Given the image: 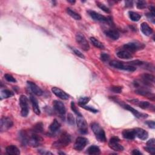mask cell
<instances>
[{"instance_id":"obj_50","label":"cell","mask_w":155,"mask_h":155,"mask_svg":"<svg viewBox=\"0 0 155 155\" xmlns=\"http://www.w3.org/2000/svg\"><path fill=\"white\" fill-rule=\"evenodd\" d=\"M68 2L69 3H72V4H74V3H75V1H68Z\"/></svg>"},{"instance_id":"obj_4","label":"cell","mask_w":155,"mask_h":155,"mask_svg":"<svg viewBox=\"0 0 155 155\" xmlns=\"http://www.w3.org/2000/svg\"><path fill=\"white\" fill-rule=\"evenodd\" d=\"M109 64L110 66H111L112 67H114L115 69L128 71V72H134L136 70V68L133 66L124 64V63L116 61V60H113L110 61Z\"/></svg>"},{"instance_id":"obj_46","label":"cell","mask_w":155,"mask_h":155,"mask_svg":"<svg viewBox=\"0 0 155 155\" xmlns=\"http://www.w3.org/2000/svg\"><path fill=\"white\" fill-rule=\"evenodd\" d=\"M146 124L148 125V126L151 128H153L154 129L155 128V124H154V121H147L146 122Z\"/></svg>"},{"instance_id":"obj_24","label":"cell","mask_w":155,"mask_h":155,"mask_svg":"<svg viewBox=\"0 0 155 155\" xmlns=\"http://www.w3.org/2000/svg\"><path fill=\"white\" fill-rule=\"evenodd\" d=\"M6 153L8 154L18 155L20 154V151L19 148L14 145H11L8 146L6 148Z\"/></svg>"},{"instance_id":"obj_31","label":"cell","mask_w":155,"mask_h":155,"mask_svg":"<svg viewBox=\"0 0 155 155\" xmlns=\"http://www.w3.org/2000/svg\"><path fill=\"white\" fill-rule=\"evenodd\" d=\"M14 95V93L13 92L8 90V89H4L2 90L1 92V98L2 99L5 98H9L12 97Z\"/></svg>"},{"instance_id":"obj_37","label":"cell","mask_w":155,"mask_h":155,"mask_svg":"<svg viewBox=\"0 0 155 155\" xmlns=\"http://www.w3.org/2000/svg\"><path fill=\"white\" fill-rule=\"evenodd\" d=\"M97 6H98L101 9H102L103 11H104L105 12H106V13H107V14H110V10L107 6H105L104 5H103V4L101 3L98 2V3H97Z\"/></svg>"},{"instance_id":"obj_9","label":"cell","mask_w":155,"mask_h":155,"mask_svg":"<svg viewBox=\"0 0 155 155\" xmlns=\"http://www.w3.org/2000/svg\"><path fill=\"white\" fill-rule=\"evenodd\" d=\"M119 139L118 137H111L108 142V145L109 147L113 150L114 151H122L124 150V147L121 145L119 142Z\"/></svg>"},{"instance_id":"obj_2","label":"cell","mask_w":155,"mask_h":155,"mask_svg":"<svg viewBox=\"0 0 155 155\" xmlns=\"http://www.w3.org/2000/svg\"><path fill=\"white\" fill-rule=\"evenodd\" d=\"M70 142V135L67 132H64L60 135L59 139L53 144V147L57 148H61L69 145Z\"/></svg>"},{"instance_id":"obj_6","label":"cell","mask_w":155,"mask_h":155,"mask_svg":"<svg viewBox=\"0 0 155 155\" xmlns=\"http://www.w3.org/2000/svg\"><path fill=\"white\" fill-rule=\"evenodd\" d=\"M76 124H77V127L79 129V131L81 134H86L88 133L87 123L82 115L79 116H77Z\"/></svg>"},{"instance_id":"obj_40","label":"cell","mask_w":155,"mask_h":155,"mask_svg":"<svg viewBox=\"0 0 155 155\" xmlns=\"http://www.w3.org/2000/svg\"><path fill=\"white\" fill-rule=\"evenodd\" d=\"M71 108L72 110V111L77 115V116H79V115H81V113L79 111V110L77 109L76 105H75V104L73 101H72L71 102Z\"/></svg>"},{"instance_id":"obj_20","label":"cell","mask_w":155,"mask_h":155,"mask_svg":"<svg viewBox=\"0 0 155 155\" xmlns=\"http://www.w3.org/2000/svg\"><path fill=\"white\" fill-rule=\"evenodd\" d=\"M134 130L136 137H137L141 140H145L147 139L148 136V134L147 131L140 128H134Z\"/></svg>"},{"instance_id":"obj_12","label":"cell","mask_w":155,"mask_h":155,"mask_svg":"<svg viewBox=\"0 0 155 155\" xmlns=\"http://www.w3.org/2000/svg\"><path fill=\"white\" fill-rule=\"evenodd\" d=\"M87 143L88 139L87 138L84 137H78L75 140L74 148L77 151H81L85 148Z\"/></svg>"},{"instance_id":"obj_14","label":"cell","mask_w":155,"mask_h":155,"mask_svg":"<svg viewBox=\"0 0 155 155\" xmlns=\"http://www.w3.org/2000/svg\"><path fill=\"white\" fill-rule=\"evenodd\" d=\"M53 107L55 108V110H56V111L60 115H64L66 113V107L64 104L60 101H57L55 100L53 101Z\"/></svg>"},{"instance_id":"obj_1","label":"cell","mask_w":155,"mask_h":155,"mask_svg":"<svg viewBox=\"0 0 155 155\" xmlns=\"http://www.w3.org/2000/svg\"><path fill=\"white\" fill-rule=\"evenodd\" d=\"M20 141L24 145H30L32 147H37L42 144L43 139L34 132L32 130L29 131L26 130H21L19 135Z\"/></svg>"},{"instance_id":"obj_25","label":"cell","mask_w":155,"mask_h":155,"mask_svg":"<svg viewBox=\"0 0 155 155\" xmlns=\"http://www.w3.org/2000/svg\"><path fill=\"white\" fill-rule=\"evenodd\" d=\"M142 32L145 36H150L153 34V29L146 23H142L140 26Z\"/></svg>"},{"instance_id":"obj_34","label":"cell","mask_w":155,"mask_h":155,"mask_svg":"<svg viewBox=\"0 0 155 155\" xmlns=\"http://www.w3.org/2000/svg\"><path fill=\"white\" fill-rule=\"evenodd\" d=\"M128 15L131 20L134 22L138 21L141 18V16L139 14L134 12H132V11H130L128 12Z\"/></svg>"},{"instance_id":"obj_36","label":"cell","mask_w":155,"mask_h":155,"mask_svg":"<svg viewBox=\"0 0 155 155\" xmlns=\"http://www.w3.org/2000/svg\"><path fill=\"white\" fill-rule=\"evenodd\" d=\"M110 90L116 93H120L122 91V87L121 86H112L110 88Z\"/></svg>"},{"instance_id":"obj_11","label":"cell","mask_w":155,"mask_h":155,"mask_svg":"<svg viewBox=\"0 0 155 155\" xmlns=\"http://www.w3.org/2000/svg\"><path fill=\"white\" fill-rule=\"evenodd\" d=\"M121 106H122L124 108H125V109H126V110L130 111L131 113H132L133 115L136 118H139V119H144V118H147V116H148V115H147V114L139 113L137 110H135L134 108H133L132 107H131L130 105H128V104H122H122H121Z\"/></svg>"},{"instance_id":"obj_38","label":"cell","mask_w":155,"mask_h":155,"mask_svg":"<svg viewBox=\"0 0 155 155\" xmlns=\"http://www.w3.org/2000/svg\"><path fill=\"white\" fill-rule=\"evenodd\" d=\"M5 79L8 81V82H17V80L15 79V78L11 75L10 74H5Z\"/></svg>"},{"instance_id":"obj_27","label":"cell","mask_w":155,"mask_h":155,"mask_svg":"<svg viewBox=\"0 0 155 155\" xmlns=\"http://www.w3.org/2000/svg\"><path fill=\"white\" fill-rule=\"evenodd\" d=\"M135 93L139 95H142V96H147L149 98H154V96L153 94L151 93V92L146 89H137L136 90H135Z\"/></svg>"},{"instance_id":"obj_15","label":"cell","mask_w":155,"mask_h":155,"mask_svg":"<svg viewBox=\"0 0 155 155\" xmlns=\"http://www.w3.org/2000/svg\"><path fill=\"white\" fill-rule=\"evenodd\" d=\"M52 91L53 92V94H55L57 97H58L59 98L63 99V100H67L69 99L70 96L66 93L64 91H63V90L56 87H53L52 88Z\"/></svg>"},{"instance_id":"obj_47","label":"cell","mask_w":155,"mask_h":155,"mask_svg":"<svg viewBox=\"0 0 155 155\" xmlns=\"http://www.w3.org/2000/svg\"><path fill=\"white\" fill-rule=\"evenodd\" d=\"M38 152H39L40 154H53V153H51V152H50V151H47L43 150H39Z\"/></svg>"},{"instance_id":"obj_30","label":"cell","mask_w":155,"mask_h":155,"mask_svg":"<svg viewBox=\"0 0 155 155\" xmlns=\"http://www.w3.org/2000/svg\"><path fill=\"white\" fill-rule=\"evenodd\" d=\"M87 153L89 154H99L101 153L99 148L96 145H92L87 149Z\"/></svg>"},{"instance_id":"obj_22","label":"cell","mask_w":155,"mask_h":155,"mask_svg":"<svg viewBox=\"0 0 155 155\" xmlns=\"http://www.w3.org/2000/svg\"><path fill=\"white\" fill-rule=\"evenodd\" d=\"M104 34L107 37L113 40H117L119 38V32L115 29H108L104 31Z\"/></svg>"},{"instance_id":"obj_26","label":"cell","mask_w":155,"mask_h":155,"mask_svg":"<svg viewBox=\"0 0 155 155\" xmlns=\"http://www.w3.org/2000/svg\"><path fill=\"white\" fill-rule=\"evenodd\" d=\"M116 55L118 58L123 59V60H128V59H131L132 58V55H131V53L128 52V51H127L125 50H120V51L118 52Z\"/></svg>"},{"instance_id":"obj_18","label":"cell","mask_w":155,"mask_h":155,"mask_svg":"<svg viewBox=\"0 0 155 155\" xmlns=\"http://www.w3.org/2000/svg\"><path fill=\"white\" fill-rule=\"evenodd\" d=\"M130 102L134 105H136L139 106L140 108L142 109H149L151 108V106L152 105L147 101H140L138 99H131L130 101Z\"/></svg>"},{"instance_id":"obj_21","label":"cell","mask_w":155,"mask_h":155,"mask_svg":"<svg viewBox=\"0 0 155 155\" xmlns=\"http://www.w3.org/2000/svg\"><path fill=\"white\" fill-rule=\"evenodd\" d=\"M145 150L151 154H155V140L154 139H151L147 142V145L144 147Z\"/></svg>"},{"instance_id":"obj_42","label":"cell","mask_w":155,"mask_h":155,"mask_svg":"<svg viewBox=\"0 0 155 155\" xmlns=\"http://www.w3.org/2000/svg\"><path fill=\"white\" fill-rule=\"evenodd\" d=\"M100 58L103 62H107L110 60V56L107 53H101Z\"/></svg>"},{"instance_id":"obj_17","label":"cell","mask_w":155,"mask_h":155,"mask_svg":"<svg viewBox=\"0 0 155 155\" xmlns=\"http://www.w3.org/2000/svg\"><path fill=\"white\" fill-rule=\"evenodd\" d=\"M142 79L143 83L145 86H151L154 82V76L151 74L145 73L142 75Z\"/></svg>"},{"instance_id":"obj_43","label":"cell","mask_w":155,"mask_h":155,"mask_svg":"<svg viewBox=\"0 0 155 155\" xmlns=\"http://www.w3.org/2000/svg\"><path fill=\"white\" fill-rule=\"evenodd\" d=\"M67 121H68V122L69 124L70 125H74L75 124V119L73 118V116L69 113L68 114V116H67Z\"/></svg>"},{"instance_id":"obj_7","label":"cell","mask_w":155,"mask_h":155,"mask_svg":"<svg viewBox=\"0 0 155 155\" xmlns=\"http://www.w3.org/2000/svg\"><path fill=\"white\" fill-rule=\"evenodd\" d=\"M76 41L81 48L84 51H88L90 49L89 44L84 36L81 33H77L76 35Z\"/></svg>"},{"instance_id":"obj_32","label":"cell","mask_w":155,"mask_h":155,"mask_svg":"<svg viewBox=\"0 0 155 155\" xmlns=\"http://www.w3.org/2000/svg\"><path fill=\"white\" fill-rule=\"evenodd\" d=\"M90 40L91 43H92V44L95 47H96L98 49H104V44L102 43H101L99 40H98L96 38H95V37H91L90 38Z\"/></svg>"},{"instance_id":"obj_8","label":"cell","mask_w":155,"mask_h":155,"mask_svg":"<svg viewBox=\"0 0 155 155\" xmlns=\"http://www.w3.org/2000/svg\"><path fill=\"white\" fill-rule=\"evenodd\" d=\"M88 14L92 19L97 21H99L102 23H111L112 21L111 20V18H107L93 11H89Z\"/></svg>"},{"instance_id":"obj_23","label":"cell","mask_w":155,"mask_h":155,"mask_svg":"<svg viewBox=\"0 0 155 155\" xmlns=\"http://www.w3.org/2000/svg\"><path fill=\"white\" fill-rule=\"evenodd\" d=\"M122 134L123 137L127 139L133 140L136 137V134L134 129L124 130H123Z\"/></svg>"},{"instance_id":"obj_35","label":"cell","mask_w":155,"mask_h":155,"mask_svg":"<svg viewBox=\"0 0 155 155\" xmlns=\"http://www.w3.org/2000/svg\"><path fill=\"white\" fill-rule=\"evenodd\" d=\"M90 100V98L89 97H86V96H84V97H81L79 99V101H78V104L81 106V107H82V106H84L86 105L89 102V101Z\"/></svg>"},{"instance_id":"obj_41","label":"cell","mask_w":155,"mask_h":155,"mask_svg":"<svg viewBox=\"0 0 155 155\" xmlns=\"http://www.w3.org/2000/svg\"><path fill=\"white\" fill-rule=\"evenodd\" d=\"M72 50L73 51L74 53H75L76 56H78V57H79V58H82V59H84V58H85V56H84L79 50H78V49H75V48H72Z\"/></svg>"},{"instance_id":"obj_33","label":"cell","mask_w":155,"mask_h":155,"mask_svg":"<svg viewBox=\"0 0 155 155\" xmlns=\"http://www.w3.org/2000/svg\"><path fill=\"white\" fill-rule=\"evenodd\" d=\"M43 124L42 122H38L34 125L32 130L37 133H42L43 131Z\"/></svg>"},{"instance_id":"obj_3","label":"cell","mask_w":155,"mask_h":155,"mask_svg":"<svg viewBox=\"0 0 155 155\" xmlns=\"http://www.w3.org/2000/svg\"><path fill=\"white\" fill-rule=\"evenodd\" d=\"M91 128L96 139L99 141L101 142H104L106 141L107 139H106L105 131L98 123H96V122L92 123L91 124Z\"/></svg>"},{"instance_id":"obj_16","label":"cell","mask_w":155,"mask_h":155,"mask_svg":"<svg viewBox=\"0 0 155 155\" xmlns=\"http://www.w3.org/2000/svg\"><path fill=\"white\" fill-rule=\"evenodd\" d=\"M27 85L34 94L37 96H41L43 94V90L35 82L32 81H27Z\"/></svg>"},{"instance_id":"obj_29","label":"cell","mask_w":155,"mask_h":155,"mask_svg":"<svg viewBox=\"0 0 155 155\" xmlns=\"http://www.w3.org/2000/svg\"><path fill=\"white\" fill-rule=\"evenodd\" d=\"M66 11H67V13L68 14V15L69 16H70L72 18H73V19H75V20H81V15L79 14L76 13L73 10L71 9L70 8H67Z\"/></svg>"},{"instance_id":"obj_45","label":"cell","mask_w":155,"mask_h":155,"mask_svg":"<svg viewBox=\"0 0 155 155\" xmlns=\"http://www.w3.org/2000/svg\"><path fill=\"white\" fill-rule=\"evenodd\" d=\"M82 107L84 108H85L86 110H87L91 111V112H93V113H97V112H98V110H96V109H95V108H94L93 107H90V106H86V105H84V106H82Z\"/></svg>"},{"instance_id":"obj_10","label":"cell","mask_w":155,"mask_h":155,"mask_svg":"<svg viewBox=\"0 0 155 155\" xmlns=\"http://www.w3.org/2000/svg\"><path fill=\"white\" fill-rule=\"evenodd\" d=\"M14 125L13 121L8 117H3L1 119V124H0V130L1 132L8 131Z\"/></svg>"},{"instance_id":"obj_13","label":"cell","mask_w":155,"mask_h":155,"mask_svg":"<svg viewBox=\"0 0 155 155\" xmlns=\"http://www.w3.org/2000/svg\"><path fill=\"white\" fill-rule=\"evenodd\" d=\"M141 46H143V45L142 44H140L135 43H129L124 45L123 48L124 49V50L128 51L130 53H134L137 50L144 47H141Z\"/></svg>"},{"instance_id":"obj_48","label":"cell","mask_w":155,"mask_h":155,"mask_svg":"<svg viewBox=\"0 0 155 155\" xmlns=\"http://www.w3.org/2000/svg\"><path fill=\"white\" fill-rule=\"evenodd\" d=\"M132 154L134 155H140L142 154V153L138 150H133L132 151Z\"/></svg>"},{"instance_id":"obj_28","label":"cell","mask_w":155,"mask_h":155,"mask_svg":"<svg viewBox=\"0 0 155 155\" xmlns=\"http://www.w3.org/2000/svg\"><path fill=\"white\" fill-rule=\"evenodd\" d=\"M61 127V124L60 123L55 119L53 121L52 123L50 124L49 128L50 130L52 132V133H55L56 131H57Z\"/></svg>"},{"instance_id":"obj_44","label":"cell","mask_w":155,"mask_h":155,"mask_svg":"<svg viewBox=\"0 0 155 155\" xmlns=\"http://www.w3.org/2000/svg\"><path fill=\"white\" fill-rule=\"evenodd\" d=\"M147 17L149 19L150 21H151L153 23H154V20H155V14H153L151 13H148L147 14Z\"/></svg>"},{"instance_id":"obj_49","label":"cell","mask_w":155,"mask_h":155,"mask_svg":"<svg viewBox=\"0 0 155 155\" xmlns=\"http://www.w3.org/2000/svg\"><path fill=\"white\" fill-rule=\"evenodd\" d=\"M126 6L127 7H132L133 6V2L128 1V2H126Z\"/></svg>"},{"instance_id":"obj_19","label":"cell","mask_w":155,"mask_h":155,"mask_svg":"<svg viewBox=\"0 0 155 155\" xmlns=\"http://www.w3.org/2000/svg\"><path fill=\"white\" fill-rule=\"evenodd\" d=\"M30 100L31 101L34 113L37 115H40L41 114V111L39 107V104L37 99L34 95H31L30 96Z\"/></svg>"},{"instance_id":"obj_5","label":"cell","mask_w":155,"mask_h":155,"mask_svg":"<svg viewBox=\"0 0 155 155\" xmlns=\"http://www.w3.org/2000/svg\"><path fill=\"white\" fill-rule=\"evenodd\" d=\"M20 104L21 107V114L22 116H27L29 111V99L25 95H21L20 98Z\"/></svg>"},{"instance_id":"obj_39","label":"cell","mask_w":155,"mask_h":155,"mask_svg":"<svg viewBox=\"0 0 155 155\" xmlns=\"http://www.w3.org/2000/svg\"><path fill=\"white\" fill-rule=\"evenodd\" d=\"M146 5H147V3L145 1H138L136 4L137 8L139 9H145L146 8Z\"/></svg>"}]
</instances>
